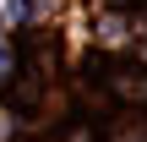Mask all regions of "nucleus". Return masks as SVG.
<instances>
[{"label":"nucleus","mask_w":147,"mask_h":142,"mask_svg":"<svg viewBox=\"0 0 147 142\" xmlns=\"http://www.w3.org/2000/svg\"><path fill=\"white\" fill-rule=\"evenodd\" d=\"M44 5H49V0H11V16H16V22H27V16H38Z\"/></svg>","instance_id":"obj_1"},{"label":"nucleus","mask_w":147,"mask_h":142,"mask_svg":"<svg viewBox=\"0 0 147 142\" xmlns=\"http://www.w3.org/2000/svg\"><path fill=\"white\" fill-rule=\"evenodd\" d=\"M5 71H11V49L0 44V77H5Z\"/></svg>","instance_id":"obj_2"}]
</instances>
